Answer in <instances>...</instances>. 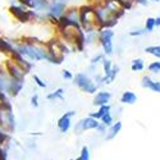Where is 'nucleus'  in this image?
<instances>
[{"instance_id": "1", "label": "nucleus", "mask_w": 160, "mask_h": 160, "mask_svg": "<svg viewBox=\"0 0 160 160\" xmlns=\"http://www.w3.org/2000/svg\"><path fill=\"white\" fill-rule=\"evenodd\" d=\"M0 127L7 132L14 131L16 121H14V117L12 114V108L10 109H7V108L0 109Z\"/></svg>"}, {"instance_id": "2", "label": "nucleus", "mask_w": 160, "mask_h": 160, "mask_svg": "<svg viewBox=\"0 0 160 160\" xmlns=\"http://www.w3.org/2000/svg\"><path fill=\"white\" fill-rule=\"evenodd\" d=\"M74 83H76L79 88H81L82 91L88 92V94H94V92L96 91V88H98V86H96L94 82H92L86 74H83V73L76 74V77H74Z\"/></svg>"}, {"instance_id": "3", "label": "nucleus", "mask_w": 160, "mask_h": 160, "mask_svg": "<svg viewBox=\"0 0 160 160\" xmlns=\"http://www.w3.org/2000/svg\"><path fill=\"white\" fill-rule=\"evenodd\" d=\"M98 126H99L98 119L88 117V118H85L81 122L77 123V126L74 127V133H78L79 135L81 132H85V131H88V129H95V128H98Z\"/></svg>"}, {"instance_id": "4", "label": "nucleus", "mask_w": 160, "mask_h": 160, "mask_svg": "<svg viewBox=\"0 0 160 160\" xmlns=\"http://www.w3.org/2000/svg\"><path fill=\"white\" fill-rule=\"evenodd\" d=\"M114 36V32L112 30H102L100 31V40L101 45L104 48L105 54H113V45H112V37Z\"/></svg>"}, {"instance_id": "5", "label": "nucleus", "mask_w": 160, "mask_h": 160, "mask_svg": "<svg viewBox=\"0 0 160 160\" xmlns=\"http://www.w3.org/2000/svg\"><path fill=\"white\" fill-rule=\"evenodd\" d=\"M73 115H74V112H68L58 121V128L60 129L62 133L68 132V129L71 127V117H73Z\"/></svg>"}, {"instance_id": "6", "label": "nucleus", "mask_w": 160, "mask_h": 160, "mask_svg": "<svg viewBox=\"0 0 160 160\" xmlns=\"http://www.w3.org/2000/svg\"><path fill=\"white\" fill-rule=\"evenodd\" d=\"M22 87H23V82H22V81H19V79H13L12 82L8 83L7 91L9 92L10 95L16 96V95H18V92L21 91Z\"/></svg>"}, {"instance_id": "7", "label": "nucleus", "mask_w": 160, "mask_h": 160, "mask_svg": "<svg viewBox=\"0 0 160 160\" xmlns=\"http://www.w3.org/2000/svg\"><path fill=\"white\" fill-rule=\"evenodd\" d=\"M110 98H112V95L109 94V92L101 91V92H99V94L95 96V99H94V104H95V105H99V106L106 105V104L109 102Z\"/></svg>"}, {"instance_id": "8", "label": "nucleus", "mask_w": 160, "mask_h": 160, "mask_svg": "<svg viewBox=\"0 0 160 160\" xmlns=\"http://www.w3.org/2000/svg\"><path fill=\"white\" fill-rule=\"evenodd\" d=\"M142 86L143 87H148L155 92H160V82L158 81H152L150 77H143L142 78Z\"/></svg>"}, {"instance_id": "9", "label": "nucleus", "mask_w": 160, "mask_h": 160, "mask_svg": "<svg viewBox=\"0 0 160 160\" xmlns=\"http://www.w3.org/2000/svg\"><path fill=\"white\" fill-rule=\"evenodd\" d=\"M64 8H65V5H64L63 3H58V2H55L54 4L50 7V9H49V10H50V14H51V16H54V17H60V16L63 14Z\"/></svg>"}, {"instance_id": "10", "label": "nucleus", "mask_w": 160, "mask_h": 160, "mask_svg": "<svg viewBox=\"0 0 160 160\" xmlns=\"http://www.w3.org/2000/svg\"><path fill=\"white\" fill-rule=\"evenodd\" d=\"M136 101H137V96L133 94V92H131V91L123 92V95H122V98H121V102H123V104H129V105H132V104H135Z\"/></svg>"}, {"instance_id": "11", "label": "nucleus", "mask_w": 160, "mask_h": 160, "mask_svg": "<svg viewBox=\"0 0 160 160\" xmlns=\"http://www.w3.org/2000/svg\"><path fill=\"white\" fill-rule=\"evenodd\" d=\"M122 129V123L121 122H117L115 124H112L110 126V129L108 132V135H106V140H113L119 132Z\"/></svg>"}, {"instance_id": "12", "label": "nucleus", "mask_w": 160, "mask_h": 160, "mask_svg": "<svg viewBox=\"0 0 160 160\" xmlns=\"http://www.w3.org/2000/svg\"><path fill=\"white\" fill-rule=\"evenodd\" d=\"M108 113H110V105H102V106H100V109H99V112L98 113H91L90 114V117H92V118H95V119H101L105 114H108Z\"/></svg>"}, {"instance_id": "13", "label": "nucleus", "mask_w": 160, "mask_h": 160, "mask_svg": "<svg viewBox=\"0 0 160 160\" xmlns=\"http://www.w3.org/2000/svg\"><path fill=\"white\" fill-rule=\"evenodd\" d=\"M0 51L12 52V51H14V50H13V46L8 41H5V40H0Z\"/></svg>"}, {"instance_id": "14", "label": "nucleus", "mask_w": 160, "mask_h": 160, "mask_svg": "<svg viewBox=\"0 0 160 160\" xmlns=\"http://www.w3.org/2000/svg\"><path fill=\"white\" fill-rule=\"evenodd\" d=\"M46 5H48V2H46V0H32V8L37 9V10L45 9Z\"/></svg>"}, {"instance_id": "15", "label": "nucleus", "mask_w": 160, "mask_h": 160, "mask_svg": "<svg viewBox=\"0 0 160 160\" xmlns=\"http://www.w3.org/2000/svg\"><path fill=\"white\" fill-rule=\"evenodd\" d=\"M145 51L156 58H160V46H149V48H146Z\"/></svg>"}, {"instance_id": "16", "label": "nucleus", "mask_w": 160, "mask_h": 160, "mask_svg": "<svg viewBox=\"0 0 160 160\" xmlns=\"http://www.w3.org/2000/svg\"><path fill=\"white\" fill-rule=\"evenodd\" d=\"M143 69V62L142 59H135L132 62V71H142Z\"/></svg>"}, {"instance_id": "17", "label": "nucleus", "mask_w": 160, "mask_h": 160, "mask_svg": "<svg viewBox=\"0 0 160 160\" xmlns=\"http://www.w3.org/2000/svg\"><path fill=\"white\" fill-rule=\"evenodd\" d=\"M76 160H90V151L87 146H83L81 150V155H79Z\"/></svg>"}, {"instance_id": "18", "label": "nucleus", "mask_w": 160, "mask_h": 160, "mask_svg": "<svg viewBox=\"0 0 160 160\" xmlns=\"http://www.w3.org/2000/svg\"><path fill=\"white\" fill-rule=\"evenodd\" d=\"M62 96H63V88H59V90H57V91H54V92H51V94H49L48 95V99L49 100H52V99H62Z\"/></svg>"}, {"instance_id": "19", "label": "nucleus", "mask_w": 160, "mask_h": 160, "mask_svg": "<svg viewBox=\"0 0 160 160\" xmlns=\"http://www.w3.org/2000/svg\"><path fill=\"white\" fill-rule=\"evenodd\" d=\"M102 124L104 126H108V127H110L112 124H113V117L110 115V113H108V114H105L102 118Z\"/></svg>"}, {"instance_id": "20", "label": "nucleus", "mask_w": 160, "mask_h": 160, "mask_svg": "<svg viewBox=\"0 0 160 160\" xmlns=\"http://www.w3.org/2000/svg\"><path fill=\"white\" fill-rule=\"evenodd\" d=\"M149 71L152 73H160V62H154L149 65Z\"/></svg>"}, {"instance_id": "21", "label": "nucleus", "mask_w": 160, "mask_h": 160, "mask_svg": "<svg viewBox=\"0 0 160 160\" xmlns=\"http://www.w3.org/2000/svg\"><path fill=\"white\" fill-rule=\"evenodd\" d=\"M155 26V19L154 18H148V21H146V31H152Z\"/></svg>"}, {"instance_id": "22", "label": "nucleus", "mask_w": 160, "mask_h": 160, "mask_svg": "<svg viewBox=\"0 0 160 160\" xmlns=\"http://www.w3.org/2000/svg\"><path fill=\"white\" fill-rule=\"evenodd\" d=\"M102 62H104V71H105V76H106L112 71V63H110V60H102Z\"/></svg>"}, {"instance_id": "23", "label": "nucleus", "mask_w": 160, "mask_h": 160, "mask_svg": "<svg viewBox=\"0 0 160 160\" xmlns=\"http://www.w3.org/2000/svg\"><path fill=\"white\" fill-rule=\"evenodd\" d=\"M33 79H35L36 83H37L40 87H46V83H44V82L41 81V79H40V77H38V76H33Z\"/></svg>"}, {"instance_id": "24", "label": "nucleus", "mask_w": 160, "mask_h": 160, "mask_svg": "<svg viewBox=\"0 0 160 160\" xmlns=\"http://www.w3.org/2000/svg\"><path fill=\"white\" fill-rule=\"evenodd\" d=\"M145 32H146V30H137V31L129 32V35H131V36H140V35H142V33H145Z\"/></svg>"}, {"instance_id": "25", "label": "nucleus", "mask_w": 160, "mask_h": 160, "mask_svg": "<svg viewBox=\"0 0 160 160\" xmlns=\"http://www.w3.org/2000/svg\"><path fill=\"white\" fill-rule=\"evenodd\" d=\"M19 2L26 7H31L32 8V0H19Z\"/></svg>"}, {"instance_id": "26", "label": "nucleus", "mask_w": 160, "mask_h": 160, "mask_svg": "<svg viewBox=\"0 0 160 160\" xmlns=\"http://www.w3.org/2000/svg\"><path fill=\"white\" fill-rule=\"evenodd\" d=\"M8 138V136L5 135V133L4 132H2V131H0V143H3L5 140Z\"/></svg>"}, {"instance_id": "27", "label": "nucleus", "mask_w": 160, "mask_h": 160, "mask_svg": "<svg viewBox=\"0 0 160 160\" xmlns=\"http://www.w3.org/2000/svg\"><path fill=\"white\" fill-rule=\"evenodd\" d=\"M63 77H64L65 79H71V78H72V74H71L68 71H64V72H63Z\"/></svg>"}, {"instance_id": "28", "label": "nucleus", "mask_w": 160, "mask_h": 160, "mask_svg": "<svg viewBox=\"0 0 160 160\" xmlns=\"http://www.w3.org/2000/svg\"><path fill=\"white\" fill-rule=\"evenodd\" d=\"M31 102H32V105H33V106H37V105H38V102H37V95L32 96V99H31Z\"/></svg>"}, {"instance_id": "29", "label": "nucleus", "mask_w": 160, "mask_h": 160, "mask_svg": "<svg viewBox=\"0 0 160 160\" xmlns=\"http://www.w3.org/2000/svg\"><path fill=\"white\" fill-rule=\"evenodd\" d=\"M100 59H102V55H98V57H95V58L92 59L91 62H92V64H96V63H98V60H100Z\"/></svg>"}, {"instance_id": "30", "label": "nucleus", "mask_w": 160, "mask_h": 160, "mask_svg": "<svg viewBox=\"0 0 160 160\" xmlns=\"http://www.w3.org/2000/svg\"><path fill=\"white\" fill-rule=\"evenodd\" d=\"M5 158H7L5 152L2 150V148H0V160H5Z\"/></svg>"}, {"instance_id": "31", "label": "nucleus", "mask_w": 160, "mask_h": 160, "mask_svg": "<svg viewBox=\"0 0 160 160\" xmlns=\"http://www.w3.org/2000/svg\"><path fill=\"white\" fill-rule=\"evenodd\" d=\"M137 3H140L142 5H148V2H146V0H137Z\"/></svg>"}, {"instance_id": "32", "label": "nucleus", "mask_w": 160, "mask_h": 160, "mask_svg": "<svg viewBox=\"0 0 160 160\" xmlns=\"http://www.w3.org/2000/svg\"><path fill=\"white\" fill-rule=\"evenodd\" d=\"M155 26H160V17L155 19Z\"/></svg>"}, {"instance_id": "33", "label": "nucleus", "mask_w": 160, "mask_h": 160, "mask_svg": "<svg viewBox=\"0 0 160 160\" xmlns=\"http://www.w3.org/2000/svg\"><path fill=\"white\" fill-rule=\"evenodd\" d=\"M69 160H74V159H69Z\"/></svg>"}]
</instances>
